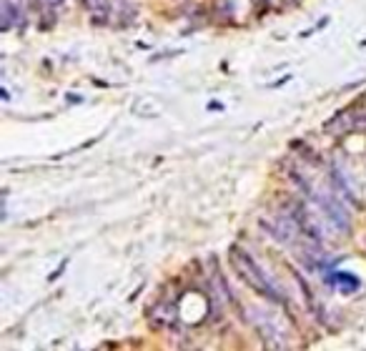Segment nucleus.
<instances>
[{
	"mask_svg": "<svg viewBox=\"0 0 366 351\" xmlns=\"http://www.w3.org/2000/svg\"><path fill=\"white\" fill-rule=\"evenodd\" d=\"M231 264H233L236 274L246 281L256 293H261V296L269 298V301L284 304V291H279V286L266 276V271H264V269H261V266H258V264L246 254V251L233 248V251H231Z\"/></svg>",
	"mask_w": 366,
	"mask_h": 351,
	"instance_id": "obj_1",
	"label": "nucleus"
},
{
	"mask_svg": "<svg viewBox=\"0 0 366 351\" xmlns=\"http://www.w3.org/2000/svg\"><path fill=\"white\" fill-rule=\"evenodd\" d=\"M331 283H336V288L344 291V293L359 288V279H356L354 274H334V276H331Z\"/></svg>",
	"mask_w": 366,
	"mask_h": 351,
	"instance_id": "obj_2",
	"label": "nucleus"
}]
</instances>
